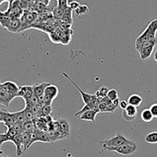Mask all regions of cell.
I'll return each mask as SVG.
<instances>
[{
	"instance_id": "obj_13",
	"label": "cell",
	"mask_w": 157,
	"mask_h": 157,
	"mask_svg": "<svg viewBox=\"0 0 157 157\" xmlns=\"http://www.w3.org/2000/svg\"><path fill=\"white\" fill-rule=\"evenodd\" d=\"M21 23L20 18H15V19L11 20L6 29H7L9 32H12V33H18L21 31Z\"/></svg>"
},
{
	"instance_id": "obj_39",
	"label": "cell",
	"mask_w": 157,
	"mask_h": 157,
	"mask_svg": "<svg viewBox=\"0 0 157 157\" xmlns=\"http://www.w3.org/2000/svg\"><path fill=\"white\" fill-rule=\"evenodd\" d=\"M2 122V110H0V123Z\"/></svg>"
},
{
	"instance_id": "obj_12",
	"label": "cell",
	"mask_w": 157,
	"mask_h": 157,
	"mask_svg": "<svg viewBox=\"0 0 157 157\" xmlns=\"http://www.w3.org/2000/svg\"><path fill=\"white\" fill-rule=\"evenodd\" d=\"M13 99L14 98L11 97L7 91H6L2 87H0V104L1 105L8 107Z\"/></svg>"
},
{
	"instance_id": "obj_18",
	"label": "cell",
	"mask_w": 157,
	"mask_h": 157,
	"mask_svg": "<svg viewBox=\"0 0 157 157\" xmlns=\"http://www.w3.org/2000/svg\"><path fill=\"white\" fill-rule=\"evenodd\" d=\"M21 139H22L23 149H24L25 152L27 149L30 147V143L31 140H32V133H27V132H22L21 133Z\"/></svg>"
},
{
	"instance_id": "obj_23",
	"label": "cell",
	"mask_w": 157,
	"mask_h": 157,
	"mask_svg": "<svg viewBox=\"0 0 157 157\" xmlns=\"http://www.w3.org/2000/svg\"><path fill=\"white\" fill-rule=\"evenodd\" d=\"M35 124L34 121H26L22 125L23 132H27V133H32L35 130Z\"/></svg>"
},
{
	"instance_id": "obj_3",
	"label": "cell",
	"mask_w": 157,
	"mask_h": 157,
	"mask_svg": "<svg viewBox=\"0 0 157 157\" xmlns=\"http://www.w3.org/2000/svg\"><path fill=\"white\" fill-rule=\"evenodd\" d=\"M136 150H137V145L133 141H130L128 144H123L120 147H110V148L107 149V150H109V151L116 152L124 156H129V155L133 154L136 151Z\"/></svg>"
},
{
	"instance_id": "obj_21",
	"label": "cell",
	"mask_w": 157,
	"mask_h": 157,
	"mask_svg": "<svg viewBox=\"0 0 157 157\" xmlns=\"http://www.w3.org/2000/svg\"><path fill=\"white\" fill-rule=\"evenodd\" d=\"M61 20L62 21H64V23H67V24H72V22H73V18H72V10L70 8L68 7L67 9H65L64 15H63Z\"/></svg>"
},
{
	"instance_id": "obj_40",
	"label": "cell",
	"mask_w": 157,
	"mask_h": 157,
	"mask_svg": "<svg viewBox=\"0 0 157 157\" xmlns=\"http://www.w3.org/2000/svg\"><path fill=\"white\" fill-rule=\"evenodd\" d=\"M1 157H10V156H1Z\"/></svg>"
},
{
	"instance_id": "obj_7",
	"label": "cell",
	"mask_w": 157,
	"mask_h": 157,
	"mask_svg": "<svg viewBox=\"0 0 157 157\" xmlns=\"http://www.w3.org/2000/svg\"><path fill=\"white\" fill-rule=\"evenodd\" d=\"M136 115H137V108L132 105H128L127 109L123 110L122 113L123 118L127 122H131L136 119Z\"/></svg>"
},
{
	"instance_id": "obj_15",
	"label": "cell",
	"mask_w": 157,
	"mask_h": 157,
	"mask_svg": "<svg viewBox=\"0 0 157 157\" xmlns=\"http://www.w3.org/2000/svg\"><path fill=\"white\" fill-rule=\"evenodd\" d=\"M51 84L49 83H39V84H35L32 87H33V91H34V94L35 95L36 97H40L44 95V91H45V89L47 88V87L48 85H50Z\"/></svg>"
},
{
	"instance_id": "obj_8",
	"label": "cell",
	"mask_w": 157,
	"mask_h": 157,
	"mask_svg": "<svg viewBox=\"0 0 157 157\" xmlns=\"http://www.w3.org/2000/svg\"><path fill=\"white\" fill-rule=\"evenodd\" d=\"M34 95L33 87L32 86L29 85H24L20 86L19 87V92H18V96L22 98L24 101H28Z\"/></svg>"
},
{
	"instance_id": "obj_36",
	"label": "cell",
	"mask_w": 157,
	"mask_h": 157,
	"mask_svg": "<svg viewBox=\"0 0 157 157\" xmlns=\"http://www.w3.org/2000/svg\"><path fill=\"white\" fill-rule=\"evenodd\" d=\"M128 102L126 101H120V104H119V107L121 109H122L123 110H126L127 109V107H128Z\"/></svg>"
},
{
	"instance_id": "obj_25",
	"label": "cell",
	"mask_w": 157,
	"mask_h": 157,
	"mask_svg": "<svg viewBox=\"0 0 157 157\" xmlns=\"http://www.w3.org/2000/svg\"><path fill=\"white\" fill-rule=\"evenodd\" d=\"M109 90H110L107 87H101L97 90L96 93H95V96L99 100L104 99V98H107Z\"/></svg>"
},
{
	"instance_id": "obj_19",
	"label": "cell",
	"mask_w": 157,
	"mask_h": 157,
	"mask_svg": "<svg viewBox=\"0 0 157 157\" xmlns=\"http://www.w3.org/2000/svg\"><path fill=\"white\" fill-rule=\"evenodd\" d=\"M157 44V39L152 40V41H144L142 43H135V48H136V50L139 52V51L142 50V49L145 48L149 47V46H156Z\"/></svg>"
},
{
	"instance_id": "obj_26",
	"label": "cell",
	"mask_w": 157,
	"mask_h": 157,
	"mask_svg": "<svg viewBox=\"0 0 157 157\" xmlns=\"http://www.w3.org/2000/svg\"><path fill=\"white\" fill-rule=\"evenodd\" d=\"M12 19V18H11L10 17L8 16L5 12H2L1 11H0V25H1L2 27L6 29Z\"/></svg>"
},
{
	"instance_id": "obj_2",
	"label": "cell",
	"mask_w": 157,
	"mask_h": 157,
	"mask_svg": "<svg viewBox=\"0 0 157 157\" xmlns=\"http://www.w3.org/2000/svg\"><path fill=\"white\" fill-rule=\"evenodd\" d=\"M37 15L36 12H31L29 10H24L22 15L20 18L21 23V28L20 32L25 31L27 29L32 28V26L34 25V22L36 20Z\"/></svg>"
},
{
	"instance_id": "obj_29",
	"label": "cell",
	"mask_w": 157,
	"mask_h": 157,
	"mask_svg": "<svg viewBox=\"0 0 157 157\" xmlns=\"http://www.w3.org/2000/svg\"><path fill=\"white\" fill-rule=\"evenodd\" d=\"M64 11H65V9H63L57 6L53 10V16L55 18H57V19H61V18H62L63 15L64 13Z\"/></svg>"
},
{
	"instance_id": "obj_20",
	"label": "cell",
	"mask_w": 157,
	"mask_h": 157,
	"mask_svg": "<svg viewBox=\"0 0 157 157\" xmlns=\"http://www.w3.org/2000/svg\"><path fill=\"white\" fill-rule=\"evenodd\" d=\"M12 114H13L14 117H15V121H16V123H18V124L23 125V124L27 121H26L25 115V112L23 110L18 112H15V113H12Z\"/></svg>"
},
{
	"instance_id": "obj_4",
	"label": "cell",
	"mask_w": 157,
	"mask_h": 157,
	"mask_svg": "<svg viewBox=\"0 0 157 157\" xmlns=\"http://www.w3.org/2000/svg\"><path fill=\"white\" fill-rule=\"evenodd\" d=\"M58 95V88L57 86L52 84L48 86L44 94V105H52L53 101L56 99Z\"/></svg>"
},
{
	"instance_id": "obj_31",
	"label": "cell",
	"mask_w": 157,
	"mask_h": 157,
	"mask_svg": "<svg viewBox=\"0 0 157 157\" xmlns=\"http://www.w3.org/2000/svg\"><path fill=\"white\" fill-rule=\"evenodd\" d=\"M107 98L111 101H115V100L117 99H119V98H118L117 90H115V89H111V90H109L108 94H107Z\"/></svg>"
},
{
	"instance_id": "obj_38",
	"label": "cell",
	"mask_w": 157,
	"mask_h": 157,
	"mask_svg": "<svg viewBox=\"0 0 157 157\" xmlns=\"http://www.w3.org/2000/svg\"><path fill=\"white\" fill-rule=\"evenodd\" d=\"M153 58H154L155 61H156L157 62V50L156 51V52H155L154 55H153Z\"/></svg>"
},
{
	"instance_id": "obj_1",
	"label": "cell",
	"mask_w": 157,
	"mask_h": 157,
	"mask_svg": "<svg viewBox=\"0 0 157 157\" xmlns=\"http://www.w3.org/2000/svg\"><path fill=\"white\" fill-rule=\"evenodd\" d=\"M130 141L131 140L127 139V138H126L125 136H123V135L117 133L116 136L112 137L111 139L105 140H103L101 141V142H100V144H101L103 149L107 150V148H110V147H120V146L123 145V144H128Z\"/></svg>"
},
{
	"instance_id": "obj_32",
	"label": "cell",
	"mask_w": 157,
	"mask_h": 157,
	"mask_svg": "<svg viewBox=\"0 0 157 157\" xmlns=\"http://www.w3.org/2000/svg\"><path fill=\"white\" fill-rule=\"evenodd\" d=\"M147 29H150V30H151L152 32H157V18L156 19L153 20V21H150V23H149L148 26H147Z\"/></svg>"
},
{
	"instance_id": "obj_10",
	"label": "cell",
	"mask_w": 157,
	"mask_h": 157,
	"mask_svg": "<svg viewBox=\"0 0 157 157\" xmlns=\"http://www.w3.org/2000/svg\"><path fill=\"white\" fill-rule=\"evenodd\" d=\"M15 134H17L15 132L14 129L12 127L8 129L6 133H0V155L2 154V150L1 147L3 144L6 142H11V140H12V136H15Z\"/></svg>"
},
{
	"instance_id": "obj_24",
	"label": "cell",
	"mask_w": 157,
	"mask_h": 157,
	"mask_svg": "<svg viewBox=\"0 0 157 157\" xmlns=\"http://www.w3.org/2000/svg\"><path fill=\"white\" fill-rule=\"evenodd\" d=\"M52 112V105H44L41 107V111H40L38 117H46L48 116H50Z\"/></svg>"
},
{
	"instance_id": "obj_14",
	"label": "cell",
	"mask_w": 157,
	"mask_h": 157,
	"mask_svg": "<svg viewBox=\"0 0 157 157\" xmlns=\"http://www.w3.org/2000/svg\"><path fill=\"white\" fill-rule=\"evenodd\" d=\"M98 113H99V112L97 111V110H87V111L83 113L79 117L81 121H90V122L94 124L95 119H96V116H97V114H98Z\"/></svg>"
},
{
	"instance_id": "obj_9",
	"label": "cell",
	"mask_w": 157,
	"mask_h": 157,
	"mask_svg": "<svg viewBox=\"0 0 157 157\" xmlns=\"http://www.w3.org/2000/svg\"><path fill=\"white\" fill-rule=\"evenodd\" d=\"M11 142L13 143L14 145L16 147V156H20L24 153V149L23 148L22 139H21V133H18L15 136H12Z\"/></svg>"
},
{
	"instance_id": "obj_17",
	"label": "cell",
	"mask_w": 157,
	"mask_h": 157,
	"mask_svg": "<svg viewBox=\"0 0 157 157\" xmlns=\"http://www.w3.org/2000/svg\"><path fill=\"white\" fill-rule=\"evenodd\" d=\"M155 46H149V47L145 48L142 49V50L139 51L140 57L141 60L144 61V60H147L151 56L152 53L153 52V49H154Z\"/></svg>"
},
{
	"instance_id": "obj_22",
	"label": "cell",
	"mask_w": 157,
	"mask_h": 157,
	"mask_svg": "<svg viewBox=\"0 0 157 157\" xmlns=\"http://www.w3.org/2000/svg\"><path fill=\"white\" fill-rule=\"evenodd\" d=\"M140 117L141 119H142V121L146 123L151 122L153 120V118H154L150 109H145V110H143V111L141 112Z\"/></svg>"
},
{
	"instance_id": "obj_6",
	"label": "cell",
	"mask_w": 157,
	"mask_h": 157,
	"mask_svg": "<svg viewBox=\"0 0 157 157\" xmlns=\"http://www.w3.org/2000/svg\"><path fill=\"white\" fill-rule=\"evenodd\" d=\"M1 87L4 89L9 94L11 97L15 99L16 97L18 96L19 92V86L17 85L13 81H6L1 84Z\"/></svg>"
},
{
	"instance_id": "obj_16",
	"label": "cell",
	"mask_w": 157,
	"mask_h": 157,
	"mask_svg": "<svg viewBox=\"0 0 157 157\" xmlns=\"http://www.w3.org/2000/svg\"><path fill=\"white\" fill-rule=\"evenodd\" d=\"M127 102H128L129 105H132L137 107L139 106H140L141 104H142L143 98L140 95L134 94H132L129 97L128 100H127Z\"/></svg>"
},
{
	"instance_id": "obj_5",
	"label": "cell",
	"mask_w": 157,
	"mask_h": 157,
	"mask_svg": "<svg viewBox=\"0 0 157 157\" xmlns=\"http://www.w3.org/2000/svg\"><path fill=\"white\" fill-rule=\"evenodd\" d=\"M61 74H62L63 76H64V78L67 80V81H70L71 84L72 85H73L74 87L77 89V90H78V91L80 92V94H81V98H82L84 104H88V103H90V101H91V100L94 98L95 94H87V93H86L85 91H84V90H83L82 89H81V87H80L78 84H77V83L75 82V81H74V80L72 79V78H71V77L69 76L67 73H65V72H61Z\"/></svg>"
},
{
	"instance_id": "obj_35",
	"label": "cell",
	"mask_w": 157,
	"mask_h": 157,
	"mask_svg": "<svg viewBox=\"0 0 157 157\" xmlns=\"http://www.w3.org/2000/svg\"><path fill=\"white\" fill-rule=\"evenodd\" d=\"M80 6H81V4L76 1L71 2L68 4V7L70 8L71 10H76V9H78Z\"/></svg>"
},
{
	"instance_id": "obj_27",
	"label": "cell",
	"mask_w": 157,
	"mask_h": 157,
	"mask_svg": "<svg viewBox=\"0 0 157 157\" xmlns=\"http://www.w3.org/2000/svg\"><path fill=\"white\" fill-rule=\"evenodd\" d=\"M145 141L148 144H157V131L151 132L145 136Z\"/></svg>"
},
{
	"instance_id": "obj_34",
	"label": "cell",
	"mask_w": 157,
	"mask_h": 157,
	"mask_svg": "<svg viewBox=\"0 0 157 157\" xmlns=\"http://www.w3.org/2000/svg\"><path fill=\"white\" fill-rule=\"evenodd\" d=\"M149 109H150V111H151L153 117L157 118V103H155V104H152Z\"/></svg>"
},
{
	"instance_id": "obj_11",
	"label": "cell",
	"mask_w": 157,
	"mask_h": 157,
	"mask_svg": "<svg viewBox=\"0 0 157 157\" xmlns=\"http://www.w3.org/2000/svg\"><path fill=\"white\" fill-rule=\"evenodd\" d=\"M2 123L8 129L11 128L16 123L15 117H14L12 113L2 111Z\"/></svg>"
},
{
	"instance_id": "obj_30",
	"label": "cell",
	"mask_w": 157,
	"mask_h": 157,
	"mask_svg": "<svg viewBox=\"0 0 157 157\" xmlns=\"http://www.w3.org/2000/svg\"><path fill=\"white\" fill-rule=\"evenodd\" d=\"M88 11L89 9L87 5H81L76 10H75V12L78 15H83L87 14Z\"/></svg>"
},
{
	"instance_id": "obj_37",
	"label": "cell",
	"mask_w": 157,
	"mask_h": 157,
	"mask_svg": "<svg viewBox=\"0 0 157 157\" xmlns=\"http://www.w3.org/2000/svg\"><path fill=\"white\" fill-rule=\"evenodd\" d=\"M112 103H113V104H114L115 106H117V107H119V104H120V100L119 99H117L115 100V101H112Z\"/></svg>"
},
{
	"instance_id": "obj_33",
	"label": "cell",
	"mask_w": 157,
	"mask_h": 157,
	"mask_svg": "<svg viewBox=\"0 0 157 157\" xmlns=\"http://www.w3.org/2000/svg\"><path fill=\"white\" fill-rule=\"evenodd\" d=\"M117 106H115L114 104L111 102L107 107V108H106L104 113H113V112H114L115 110H117Z\"/></svg>"
},
{
	"instance_id": "obj_28",
	"label": "cell",
	"mask_w": 157,
	"mask_h": 157,
	"mask_svg": "<svg viewBox=\"0 0 157 157\" xmlns=\"http://www.w3.org/2000/svg\"><path fill=\"white\" fill-rule=\"evenodd\" d=\"M25 112V115L26 121H34L36 118V117L34 115V113H32V110H30V108L27 107H25V108L23 109Z\"/></svg>"
}]
</instances>
